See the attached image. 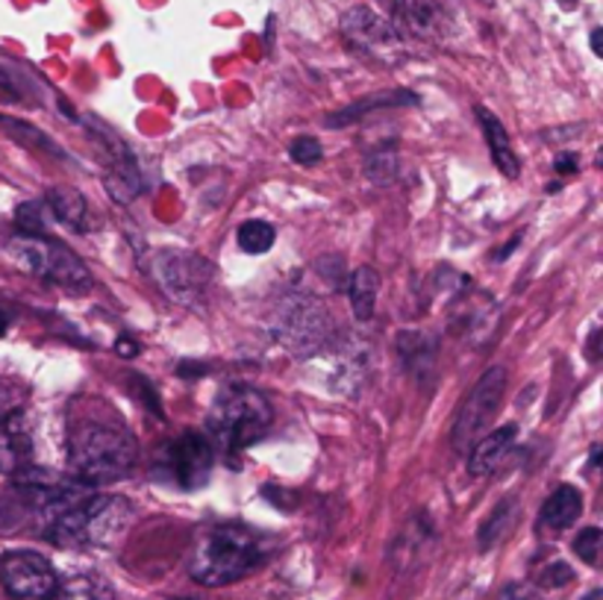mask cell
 Here are the masks:
<instances>
[{
	"mask_svg": "<svg viewBox=\"0 0 603 600\" xmlns=\"http://www.w3.org/2000/svg\"><path fill=\"white\" fill-rule=\"evenodd\" d=\"M515 436H519V427H515V424H503L498 430L486 432V436L468 450V471H472V477H489V474H495L509 457L512 445H515Z\"/></svg>",
	"mask_w": 603,
	"mask_h": 600,
	"instance_id": "9a60e30c",
	"label": "cell"
},
{
	"mask_svg": "<svg viewBox=\"0 0 603 600\" xmlns=\"http://www.w3.org/2000/svg\"><path fill=\"white\" fill-rule=\"evenodd\" d=\"M580 512H583V495H580L575 486H568L566 483V486H559L554 495L547 497L538 521H542V527L550 530V533H563V530L577 524Z\"/></svg>",
	"mask_w": 603,
	"mask_h": 600,
	"instance_id": "ac0fdd59",
	"label": "cell"
},
{
	"mask_svg": "<svg viewBox=\"0 0 603 600\" xmlns=\"http://www.w3.org/2000/svg\"><path fill=\"white\" fill-rule=\"evenodd\" d=\"M115 350H118V357L130 359V357H136V354H139V342H132V338L121 336V338H118V347H115Z\"/></svg>",
	"mask_w": 603,
	"mask_h": 600,
	"instance_id": "d6a6232c",
	"label": "cell"
},
{
	"mask_svg": "<svg viewBox=\"0 0 603 600\" xmlns=\"http://www.w3.org/2000/svg\"><path fill=\"white\" fill-rule=\"evenodd\" d=\"M268 556V542L245 524H216L200 533L189 559L192 580L200 586H230L256 572Z\"/></svg>",
	"mask_w": 603,
	"mask_h": 600,
	"instance_id": "6da1fadb",
	"label": "cell"
},
{
	"mask_svg": "<svg viewBox=\"0 0 603 600\" xmlns=\"http://www.w3.org/2000/svg\"><path fill=\"white\" fill-rule=\"evenodd\" d=\"M162 460L179 488L195 492V488L207 486L212 462H216V448L204 432L186 430L169 441V448L162 450Z\"/></svg>",
	"mask_w": 603,
	"mask_h": 600,
	"instance_id": "30bf717a",
	"label": "cell"
},
{
	"mask_svg": "<svg viewBox=\"0 0 603 600\" xmlns=\"http://www.w3.org/2000/svg\"><path fill=\"white\" fill-rule=\"evenodd\" d=\"M132 394H136V397H139L151 413H156L162 418V406H160V397H156V389H153L144 377H132Z\"/></svg>",
	"mask_w": 603,
	"mask_h": 600,
	"instance_id": "f546056e",
	"label": "cell"
},
{
	"mask_svg": "<svg viewBox=\"0 0 603 600\" xmlns=\"http://www.w3.org/2000/svg\"><path fill=\"white\" fill-rule=\"evenodd\" d=\"M503 600H542V598H538L536 591L530 589V586L515 582V586H509V589L503 591Z\"/></svg>",
	"mask_w": 603,
	"mask_h": 600,
	"instance_id": "1f68e13d",
	"label": "cell"
},
{
	"mask_svg": "<svg viewBox=\"0 0 603 600\" xmlns=\"http://www.w3.org/2000/svg\"><path fill=\"white\" fill-rule=\"evenodd\" d=\"M366 171L368 177L374 180L378 186H386L389 180L395 177V150L383 148L378 150V153H371L366 162Z\"/></svg>",
	"mask_w": 603,
	"mask_h": 600,
	"instance_id": "d4e9b609",
	"label": "cell"
},
{
	"mask_svg": "<svg viewBox=\"0 0 603 600\" xmlns=\"http://www.w3.org/2000/svg\"><path fill=\"white\" fill-rule=\"evenodd\" d=\"M575 580V572H571V565L566 563H550L545 572L538 574V582L547 586V589H554V586H566V582Z\"/></svg>",
	"mask_w": 603,
	"mask_h": 600,
	"instance_id": "f1b7e54d",
	"label": "cell"
},
{
	"mask_svg": "<svg viewBox=\"0 0 603 600\" xmlns=\"http://www.w3.org/2000/svg\"><path fill=\"white\" fill-rule=\"evenodd\" d=\"M389 21L397 33H409L418 38H442L448 30V15L436 0H386Z\"/></svg>",
	"mask_w": 603,
	"mask_h": 600,
	"instance_id": "7c38bea8",
	"label": "cell"
},
{
	"mask_svg": "<svg viewBox=\"0 0 603 600\" xmlns=\"http://www.w3.org/2000/svg\"><path fill=\"white\" fill-rule=\"evenodd\" d=\"M132 518L130 500L121 495H85L48 521V539L59 547L109 544L127 530Z\"/></svg>",
	"mask_w": 603,
	"mask_h": 600,
	"instance_id": "277c9868",
	"label": "cell"
},
{
	"mask_svg": "<svg viewBox=\"0 0 603 600\" xmlns=\"http://www.w3.org/2000/svg\"><path fill=\"white\" fill-rule=\"evenodd\" d=\"M0 582L12 600H54L59 595L54 565L36 551H12L0 556Z\"/></svg>",
	"mask_w": 603,
	"mask_h": 600,
	"instance_id": "ba28073f",
	"label": "cell"
},
{
	"mask_svg": "<svg viewBox=\"0 0 603 600\" xmlns=\"http://www.w3.org/2000/svg\"><path fill=\"white\" fill-rule=\"evenodd\" d=\"M397 347H401V357H404L406 368H409L418 380H421V377H433L436 345L427 333H401Z\"/></svg>",
	"mask_w": 603,
	"mask_h": 600,
	"instance_id": "ffe728a7",
	"label": "cell"
},
{
	"mask_svg": "<svg viewBox=\"0 0 603 600\" xmlns=\"http://www.w3.org/2000/svg\"><path fill=\"white\" fill-rule=\"evenodd\" d=\"M33 469V436L19 409L0 415V474L21 477Z\"/></svg>",
	"mask_w": 603,
	"mask_h": 600,
	"instance_id": "4fadbf2b",
	"label": "cell"
},
{
	"mask_svg": "<svg viewBox=\"0 0 603 600\" xmlns=\"http://www.w3.org/2000/svg\"><path fill=\"white\" fill-rule=\"evenodd\" d=\"M45 207H48L54 221L66 224L68 230H74V233H92L97 227V218L95 212H92V207H89V200L71 186L48 188Z\"/></svg>",
	"mask_w": 603,
	"mask_h": 600,
	"instance_id": "5bb4252c",
	"label": "cell"
},
{
	"mask_svg": "<svg viewBox=\"0 0 603 600\" xmlns=\"http://www.w3.org/2000/svg\"><path fill=\"white\" fill-rule=\"evenodd\" d=\"M274 409L268 397L259 394L251 385H233L218 394V401L209 409L207 427L216 448L224 457H236L242 450L263 439L271 430Z\"/></svg>",
	"mask_w": 603,
	"mask_h": 600,
	"instance_id": "3957f363",
	"label": "cell"
},
{
	"mask_svg": "<svg viewBox=\"0 0 603 600\" xmlns=\"http://www.w3.org/2000/svg\"><path fill=\"white\" fill-rule=\"evenodd\" d=\"M289 157H292V162L303 165V169H310V165L324 160V148H321V141L315 136H298L289 145Z\"/></svg>",
	"mask_w": 603,
	"mask_h": 600,
	"instance_id": "484cf974",
	"label": "cell"
},
{
	"mask_svg": "<svg viewBox=\"0 0 603 600\" xmlns=\"http://www.w3.org/2000/svg\"><path fill=\"white\" fill-rule=\"evenodd\" d=\"M10 256L21 272L33 274L38 280L57 282L62 289L83 291L92 286V274L80 263V256L71 254L66 244H59L50 235L19 233L10 242Z\"/></svg>",
	"mask_w": 603,
	"mask_h": 600,
	"instance_id": "5b68a950",
	"label": "cell"
},
{
	"mask_svg": "<svg viewBox=\"0 0 603 600\" xmlns=\"http://www.w3.org/2000/svg\"><path fill=\"white\" fill-rule=\"evenodd\" d=\"M418 104V94L406 92V89H392V92L371 94V97H362V101H353L350 106L339 109V113L327 115V127H348V124L362 122L366 115H371L374 109H397V106H415Z\"/></svg>",
	"mask_w": 603,
	"mask_h": 600,
	"instance_id": "e0dca14e",
	"label": "cell"
},
{
	"mask_svg": "<svg viewBox=\"0 0 603 600\" xmlns=\"http://www.w3.org/2000/svg\"><path fill=\"white\" fill-rule=\"evenodd\" d=\"M62 600H109V591L89 577H74L62 586Z\"/></svg>",
	"mask_w": 603,
	"mask_h": 600,
	"instance_id": "4316f807",
	"label": "cell"
},
{
	"mask_svg": "<svg viewBox=\"0 0 603 600\" xmlns=\"http://www.w3.org/2000/svg\"><path fill=\"white\" fill-rule=\"evenodd\" d=\"M601 38H603V30H592V50H594V57H603Z\"/></svg>",
	"mask_w": 603,
	"mask_h": 600,
	"instance_id": "836d02e7",
	"label": "cell"
},
{
	"mask_svg": "<svg viewBox=\"0 0 603 600\" xmlns=\"http://www.w3.org/2000/svg\"><path fill=\"white\" fill-rule=\"evenodd\" d=\"M174 600H192V598H174Z\"/></svg>",
	"mask_w": 603,
	"mask_h": 600,
	"instance_id": "e575fe53",
	"label": "cell"
},
{
	"mask_svg": "<svg viewBox=\"0 0 603 600\" xmlns=\"http://www.w3.org/2000/svg\"><path fill=\"white\" fill-rule=\"evenodd\" d=\"M341 36L348 38V45L357 47L359 54L378 59H395L404 45L395 24L368 7H353L341 15Z\"/></svg>",
	"mask_w": 603,
	"mask_h": 600,
	"instance_id": "8fae6325",
	"label": "cell"
},
{
	"mask_svg": "<svg viewBox=\"0 0 603 600\" xmlns=\"http://www.w3.org/2000/svg\"><path fill=\"white\" fill-rule=\"evenodd\" d=\"M236 242H239V247H242V251L251 256L268 254V251L274 247V242H277V230H274L268 221H259V218H254V221H245V224L239 227Z\"/></svg>",
	"mask_w": 603,
	"mask_h": 600,
	"instance_id": "7402d4cb",
	"label": "cell"
},
{
	"mask_svg": "<svg viewBox=\"0 0 603 600\" xmlns=\"http://www.w3.org/2000/svg\"><path fill=\"white\" fill-rule=\"evenodd\" d=\"M136 439L118 424L85 422L68 439V462L85 486L118 483L136 469Z\"/></svg>",
	"mask_w": 603,
	"mask_h": 600,
	"instance_id": "7a4b0ae2",
	"label": "cell"
},
{
	"mask_svg": "<svg viewBox=\"0 0 603 600\" xmlns=\"http://www.w3.org/2000/svg\"><path fill=\"white\" fill-rule=\"evenodd\" d=\"M601 539L603 533L598 527H585L580 530L575 539V554L583 559L585 565H598V556H601Z\"/></svg>",
	"mask_w": 603,
	"mask_h": 600,
	"instance_id": "83f0119b",
	"label": "cell"
},
{
	"mask_svg": "<svg viewBox=\"0 0 603 600\" xmlns=\"http://www.w3.org/2000/svg\"><path fill=\"white\" fill-rule=\"evenodd\" d=\"M153 277L177 303H195L212 280V265L189 251H162L153 256Z\"/></svg>",
	"mask_w": 603,
	"mask_h": 600,
	"instance_id": "9c48e42d",
	"label": "cell"
},
{
	"mask_svg": "<svg viewBox=\"0 0 603 600\" xmlns=\"http://www.w3.org/2000/svg\"><path fill=\"white\" fill-rule=\"evenodd\" d=\"M277 338L298 357H310L331 338V315L312 295H294L277 312Z\"/></svg>",
	"mask_w": 603,
	"mask_h": 600,
	"instance_id": "52a82bcc",
	"label": "cell"
},
{
	"mask_svg": "<svg viewBox=\"0 0 603 600\" xmlns=\"http://www.w3.org/2000/svg\"><path fill=\"white\" fill-rule=\"evenodd\" d=\"M556 174H575L577 169H580V157L577 153H559L554 162Z\"/></svg>",
	"mask_w": 603,
	"mask_h": 600,
	"instance_id": "4dcf8cb0",
	"label": "cell"
},
{
	"mask_svg": "<svg viewBox=\"0 0 603 600\" xmlns=\"http://www.w3.org/2000/svg\"><path fill=\"white\" fill-rule=\"evenodd\" d=\"M477 118H480L483 136H486V145H489L491 162H495V169L503 174L507 180H519L521 174V162L515 157V148H512V141H509L507 127L500 124V118L486 106H477Z\"/></svg>",
	"mask_w": 603,
	"mask_h": 600,
	"instance_id": "2e32d148",
	"label": "cell"
},
{
	"mask_svg": "<svg viewBox=\"0 0 603 600\" xmlns=\"http://www.w3.org/2000/svg\"><path fill=\"white\" fill-rule=\"evenodd\" d=\"M503 397H507V368L495 366L477 380V385L468 392L465 404L456 413V422H453L451 430L453 450L468 453L489 432L495 415L503 406Z\"/></svg>",
	"mask_w": 603,
	"mask_h": 600,
	"instance_id": "8992f818",
	"label": "cell"
},
{
	"mask_svg": "<svg viewBox=\"0 0 603 600\" xmlns=\"http://www.w3.org/2000/svg\"><path fill=\"white\" fill-rule=\"evenodd\" d=\"M519 521V497H503L498 507L491 509V516L486 518V524L480 527V551H491L498 547L512 527Z\"/></svg>",
	"mask_w": 603,
	"mask_h": 600,
	"instance_id": "44dd1931",
	"label": "cell"
},
{
	"mask_svg": "<svg viewBox=\"0 0 603 600\" xmlns=\"http://www.w3.org/2000/svg\"><path fill=\"white\" fill-rule=\"evenodd\" d=\"M15 224L21 227V233H33V235H48L50 224V212L45 204H21L19 212H15Z\"/></svg>",
	"mask_w": 603,
	"mask_h": 600,
	"instance_id": "cb8c5ba5",
	"label": "cell"
},
{
	"mask_svg": "<svg viewBox=\"0 0 603 600\" xmlns=\"http://www.w3.org/2000/svg\"><path fill=\"white\" fill-rule=\"evenodd\" d=\"M380 295V274L371 265H359L348 277V300L357 321H371Z\"/></svg>",
	"mask_w": 603,
	"mask_h": 600,
	"instance_id": "d6986e66",
	"label": "cell"
},
{
	"mask_svg": "<svg viewBox=\"0 0 603 600\" xmlns=\"http://www.w3.org/2000/svg\"><path fill=\"white\" fill-rule=\"evenodd\" d=\"M0 124H3V127H10V130L15 132V139H19V141H27L30 148L48 150V153H54L57 160H68L66 150L59 148L57 141L50 139L48 132L36 130V127H30V124H24V122H15V118H0Z\"/></svg>",
	"mask_w": 603,
	"mask_h": 600,
	"instance_id": "603a6c76",
	"label": "cell"
}]
</instances>
